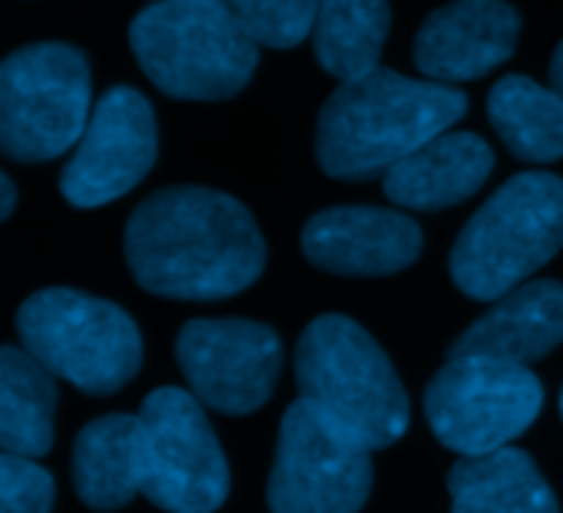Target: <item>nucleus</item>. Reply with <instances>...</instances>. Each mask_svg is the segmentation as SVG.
Segmentation results:
<instances>
[{
	"mask_svg": "<svg viewBox=\"0 0 563 513\" xmlns=\"http://www.w3.org/2000/svg\"><path fill=\"white\" fill-rule=\"evenodd\" d=\"M125 260L148 293L224 300L264 274L267 247L234 198L208 188H165L132 211Z\"/></svg>",
	"mask_w": 563,
	"mask_h": 513,
	"instance_id": "1",
	"label": "nucleus"
},
{
	"mask_svg": "<svg viewBox=\"0 0 563 513\" xmlns=\"http://www.w3.org/2000/svg\"><path fill=\"white\" fill-rule=\"evenodd\" d=\"M468 109L465 92L449 82L409 79L373 69L340 82L317 125V158L330 178L366 181L449 132Z\"/></svg>",
	"mask_w": 563,
	"mask_h": 513,
	"instance_id": "2",
	"label": "nucleus"
},
{
	"mask_svg": "<svg viewBox=\"0 0 563 513\" xmlns=\"http://www.w3.org/2000/svg\"><path fill=\"white\" fill-rule=\"evenodd\" d=\"M145 76L175 99H231L257 66V40L228 0H155L129 30Z\"/></svg>",
	"mask_w": 563,
	"mask_h": 513,
	"instance_id": "3",
	"label": "nucleus"
},
{
	"mask_svg": "<svg viewBox=\"0 0 563 513\" xmlns=\"http://www.w3.org/2000/svg\"><path fill=\"white\" fill-rule=\"evenodd\" d=\"M563 247V178L525 171L501 185L452 247V280L472 300H501Z\"/></svg>",
	"mask_w": 563,
	"mask_h": 513,
	"instance_id": "4",
	"label": "nucleus"
},
{
	"mask_svg": "<svg viewBox=\"0 0 563 513\" xmlns=\"http://www.w3.org/2000/svg\"><path fill=\"white\" fill-rule=\"evenodd\" d=\"M300 395L327 409L373 451L409 428L406 389L376 339L346 316L313 320L297 343Z\"/></svg>",
	"mask_w": 563,
	"mask_h": 513,
	"instance_id": "5",
	"label": "nucleus"
},
{
	"mask_svg": "<svg viewBox=\"0 0 563 513\" xmlns=\"http://www.w3.org/2000/svg\"><path fill=\"white\" fill-rule=\"evenodd\" d=\"M23 349L53 376L89 395L119 392L142 366V336L132 316L76 290H40L16 313Z\"/></svg>",
	"mask_w": 563,
	"mask_h": 513,
	"instance_id": "6",
	"label": "nucleus"
},
{
	"mask_svg": "<svg viewBox=\"0 0 563 513\" xmlns=\"http://www.w3.org/2000/svg\"><path fill=\"white\" fill-rule=\"evenodd\" d=\"M89 63L76 46L33 43L0 66V148L13 161H49L89 125Z\"/></svg>",
	"mask_w": 563,
	"mask_h": 513,
	"instance_id": "7",
	"label": "nucleus"
},
{
	"mask_svg": "<svg viewBox=\"0 0 563 513\" xmlns=\"http://www.w3.org/2000/svg\"><path fill=\"white\" fill-rule=\"evenodd\" d=\"M373 448L310 399H297L280 422L271 513H360L373 491Z\"/></svg>",
	"mask_w": 563,
	"mask_h": 513,
	"instance_id": "8",
	"label": "nucleus"
},
{
	"mask_svg": "<svg viewBox=\"0 0 563 513\" xmlns=\"http://www.w3.org/2000/svg\"><path fill=\"white\" fill-rule=\"evenodd\" d=\"M544 389L528 366L449 356L426 389V419L435 438L465 455H492L521 438L541 415Z\"/></svg>",
	"mask_w": 563,
	"mask_h": 513,
	"instance_id": "9",
	"label": "nucleus"
},
{
	"mask_svg": "<svg viewBox=\"0 0 563 513\" xmlns=\"http://www.w3.org/2000/svg\"><path fill=\"white\" fill-rule=\"evenodd\" d=\"M142 494L168 513H214L231 491L224 451L205 409L185 389H155L142 402Z\"/></svg>",
	"mask_w": 563,
	"mask_h": 513,
	"instance_id": "10",
	"label": "nucleus"
},
{
	"mask_svg": "<svg viewBox=\"0 0 563 513\" xmlns=\"http://www.w3.org/2000/svg\"><path fill=\"white\" fill-rule=\"evenodd\" d=\"M191 395L221 412L247 415L261 409L280 376V336L251 320H191L175 343Z\"/></svg>",
	"mask_w": 563,
	"mask_h": 513,
	"instance_id": "11",
	"label": "nucleus"
},
{
	"mask_svg": "<svg viewBox=\"0 0 563 513\" xmlns=\"http://www.w3.org/2000/svg\"><path fill=\"white\" fill-rule=\"evenodd\" d=\"M158 132L148 99L139 89H109L59 175V191L73 208H99L132 191L152 168Z\"/></svg>",
	"mask_w": 563,
	"mask_h": 513,
	"instance_id": "12",
	"label": "nucleus"
},
{
	"mask_svg": "<svg viewBox=\"0 0 563 513\" xmlns=\"http://www.w3.org/2000/svg\"><path fill=\"white\" fill-rule=\"evenodd\" d=\"M303 254L340 277H389L416 264L422 231L412 218L386 208H330L307 221Z\"/></svg>",
	"mask_w": 563,
	"mask_h": 513,
	"instance_id": "13",
	"label": "nucleus"
},
{
	"mask_svg": "<svg viewBox=\"0 0 563 513\" xmlns=\"http://www.w3.org/2000/svg\"><path fill=\"white\" fill-rule=\"evenodd\" d=\"M521 33V16L505 0H459L435 10L416 36V66L435 82H468L501 66Z\"/></svg>",
	"mask_w": 563,
	"mask_h": 513,
	"instance_id": "14",
	"label": "nucleus"
},
{
	"mask_svg": "<svg viewBox=\"0 0 563 513\" xmlns=\"http://www.w3.org/2000/svg\"><path fill=\"white\" fill-rule=\"evenodd\" d=\"M563 343V283L534 280L505 293L478 323H472L449 356H482L531 366Z\"/></svg>",
	"mask_w": 563,
	"mask_h": 513,
	"instance_id": "15",
	"label": "nucleus"
},
{
	"mask_svg": "<svg viewBox=\"0 0 563 513\" xmlns=\"http://www.w3.org/2000/svg\"><path fill=\"white\" fill-rule=\"evenodd\" d=\"M495 155L472 132H442L386 171V198L412 211H442L472 198L492 175Z\"/></svg>",
	"mask_w": 563,
	"mask_h": 513,
	"instance_id": "16",
	"label": "nucleus"
},
{
	"mask_svg": "<svg viewBox=\"0 0 563 513\" xmlns=\"http://www.w3.org/2000/svg\"><path fill=\"white\" fill-rule=\"evenodd\" d=\"M76 494L92 511H119L145 481V435L135 415H102L89 422L73 448Z\"/></svg>",
	"mask_w": 563,
	"mask_h": 513,
	"instance_id": "17",
	"label": "nucleus"
},
{
	"mask_svg": "<svg viewBox=\"0 0 563 513\" xmlns=\"http://www.w3.org/2000/svg\"><path fill=\"white\" fill-rule=\"evenodd\" d=\"M452 513H561L531 455L498 448L462 458L449 475Z\"/></svg>",
	"mask_w": 563,
	"mask_h": 513,
	"instance_id": "18",
	"label": "nucleus"
},
{
	"mask_svg": "<svg viewBox=\"0 0 563 513\" xmlns=\"http://www.w3.org/2000/svg\"><path fill=\"white\" fill-rule=\"evenodd\" d=\"M53 372L26 349H0V445L10 455L40 458L53 445Z\"/></svg>",
	"mask_w": 563,
	"mask_h": 513,
	"instance_id": "19",
	"label": "nucleus"
},
{
	"mask_svg": "<svg viewBox=\"0 0 563 513\" xmlns=\"http://www.w3.org/2000/svg\"><path fill=\"white\" fill-rule=\"evenodd\" d=\"M488 119L511 155L548 165L563 158V99L528 76H505L488 92Z\"/></svg>",
	"mask_w": 563,
	"mask_h": 513,
	"instance_id": "20",
	"label": "nucleus"
},
{
	"mask_svg": "<svg viewBox=\"0 0 563 513\" xmlns=\"http://www.w3.org/2000/svg\"><path fill=\"white\" fill-rule=\"evenodd\" d=\"M393 23L389 0H320L313 20V53L340 82L379 69V53Z\"/></svg>",
	"mask_w": 563,
	"mask_h": 513,
	"instance_id": "21",
	"label": "nucleus"
},
{
	"mask_svg": "<svg viewBox=\"0 0 563 513\" xmlns=\"http://www.w3.org/2000/svg\"><path fill=\"white\" fill-rule=\"evenodd\" d=\"M261 46L287 49L313 33L320 0H228Z\"/></svg>",
	"mask_w": 563,
	"mask_h": 513,
	"instance_id": "22",
	"label": "nucleus"
},
{
	"mask_svg": "<svg viewBox=\"0 0 563 513\" xmlns=\"http://www.w3.org/2000/svg\"><path fill=\"white\" fill-rule=\"evenodd\" d=\"M53 478L23 455L3 451L0 458V513L53 511Z\"/></svg>",
	"mask_w": 563,
	"mask_h": 513,
	"instance_id": "23",
	"label": "nucleus"
},
{
	"mask_svg": "<svg viewBox=\"0 0 563 513\" xmlns=\"http://www.w3.org/2000/svg\"><path fill=\"white\" fill-rule=\"evenodd\" d=\"M16 208V188L10 181V175H0V218L7 221Z\"/></svg>",
	"mask_w": 563,
	"mask_h": 513,
	"instance_id": "24",
	"label": "nucleus"
},
{
	"mask_svg": "<svg viewBox=\"0 0 563 513\" xmlns=\"http://www.w3.org/2000/svg\"><path fill=\"white\" fill-rule=\"evenodd\" d=\"M551 89H558L563 99V43L554 49V59H551Z\"/></svg>",
	"mask_w": 563,
	"mask_h": 513,
	"instance_id": "25",
	"label": "nucleus"
},
{
	"mask_svg": "<svg viewBox=\"0 0 563 513\" xmlns=\"http://www.w3.org/2000/svg\"><path fill=\"white\" fill-rule=\"evenodd\" d=\"M561 415H563V392H561Z\"/></svg>",
	"mask_w": 563,
	"mask_h": 513,
	"instance_id": "26",
	"label": "nucleus"
}]
</instances>
